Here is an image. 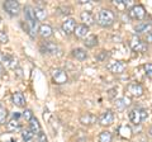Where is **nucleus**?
<instances>
[{"label":"nucleus","instance_id":"nucleus-31","mask_svg":"<svg viewBox=\"0 0 152 142\" xmlns=\"http://www.w3.org/2000/svg\"><path fill=\"white\" fill-rule=\"evenodd\" d=\"M37 140H38V142H48V138H47L46 133L45 132H42V131L37 135Z\"/></svg>","mask_w":152,"mask_h":142},{"label":"nucleus","instance_id":"nucleus-20","mask_svg":"<svg viewBox=\"0 0 152 142\" xmlns=\"http://www.w3.org/2000/svg\"><path fill=\"white\" fill-rule=\"evenodd\" d=\"M72 56L76 60L84 61V60L88 59V52L84 48H75V50H72Z\"/></svg>","mask_w":152,"mask_h":142},{"label":"nucleus","instance_id":"nucleus-9","mask_svg":"<svg viewBox=\"0 0 152 142\" xmlns=\"http://www.w3.org/2000/svg\"><path fill=\"white\" fill-rule=\"evenodd\" d=\"M41 51H43L45 53H50V55H58L61 52V48L55 42H43L41 45Z\"/></svg>","mask_w":152,"mask_h":142},{"label":"nucleus","instance_id":"nucleus-3","mask_svg":"<svg viewBox=\"0 0 152 142\" xmlns=\"http://www.w3.org/2000/svg\"><path fill=\"white\" fill-rule=\"evenodd\" d=\"M126 93L128 98H140L143 95L145 90H143V86L140 83H131V84H128Z\"/></svg>","mask_w":152,"mask_h":142},{"label":"nucleus","instance_id":"nucleus-14","mask_svg":"<svg viewBox=\"0 0 152 142\" xmlns=\"http://www.w3.org/2000/svg\"><path fill=\"white\" fill-rule=\"evenodd\" d=\"M96 121H98V117L93 114V113H85V114L80 117V123L84 126H91L94 123H96Z\"/></svg>","mask_w":152,"mask_h":142},{"label":"nucleus","instance_id":"nucleus-32","mask_svg":"<svg viewBox=\"0 0 152 142\" xmlns=\"http://www.w3.org/2000/svg\"><path fill=\"white\" fill-rule=\"evenodd\" d=\"M0 42H1V43H7L8 42V36H7V33L4 31L0 32Z\"/></svg>","mask_w":152,"mask_h":142},{"label":"nucleus","instance_id":"nucleus-27","mask_svg":"<svg viewBox=\"0 0 152 142\" xmlns=\"http://www.w3.org/2000/svg\"><path fill=\"white\" fill-rule=\"evenodd\" d=\"M34 14H36L37 20H45L47 18V13L45 12V9H42V8H34Z\"/></svg>","mask_w":152,"mask_h":142},{"label":"nucleus","instance_id":"nucleus-19","mask_svg":"<svg viewBox=\"0 0 152 142\" xmlns=\"http://www.w3.org/2000/svg\"><path fill=\"white\" fill-rule=\"evenodd\" d=\"M29 130H31L34 135H38V133H39V132L42 131V128H41V123H39V121H38L36 117H33L32 119L29 121Z\"/></svg>","mask_w":152,"mask_h":142},{"label":"nucleus","instance_id":"nucleus-5","mask_svg":"<svg viewBox=\"0 0 152 142\" xmlns=\"http://www.w3.org/2000/svg\"><path fill=\"white\" fill-rule=\"evenodd\" d=\"M107 69L110 71L113 74H123L127 69V64L123 62V61L119 60H115V61H112L107 65Z\"/></svg>","mask_w":152,"mask_h":142},{"label":"nucleus","instance_id":"nucleus-34","mask_svg":"<svg viewBox=\"0 0 152 142\" xmlns=\"http://www.w3.org/2000/svg\"><path fill=\"white\" fill-rule=\"evenodd\" d=\"M146 42H150V43H152V31H150L146 34Z\"/></svg>","mask_w":152,"mask_h":142},{"label":"nucleus","instance_id":"nucleus-28","mask_svg":"<svg viewBox=\"0 0 152 142\" xmlns=\"http://www.w3.org/2000/svg\"><path fill=\"white\" fill-rule=\"evenodd\" d=\"M8 109L5 107H3V105H0V124H4L7 121V118H8Z\"/></svg>","mask_w":152,"mask_h":142},{"label":"nucleus","instance_id":"nucleus-16","mask_svg":"<svg viewBox=\"0 0 152 142\" xmlns=\"http://www.w3.org/2000/svg\"><path fill=\"white\" fill-rule=\"evenodd\" d=\"M80 19H81L83 24L88 26V27L93 26L94 23H95V20H94V15L91 14V12H89V10H85V12H83L81 14H80Z\"/></svg>","mask_w":152,"mask_h":142},{"label":"nucleus","instance_id":"nucleus-1","mask_svg":"<svg viewBox=\"0 0 152 142\" xmlns=\"http://www.w3.org/2000/svg\"><path fill=\"white\" fill-rule=\"evenodd\" d=\"M115 19H117L115 13L110 10V9H102V10L98 13V17H96L98 24L104 28L112 27L114 24V22H115Z\"/></svg>","mask_w":152,"mask_h":142},{"label":"nucleus","instance_id":"nucleus-18","mask_svg":"<svg viewBox=\"0 0 152 142\" xmlns=\"http://www.w3.org/2000/svg\"><path fill=\"white\" fill-rule=\"evenodd\" d=\"M129 104H131V98L123 97V98L117 99L115 107H117V109H118V111H124L127 107H129Z\"/></svg>","mask_w":152,"mask_h":142},{"label":"nucleus","instance_id":"nucleus-8","mask_svg":"<svg viewBox=\"0 0 152 142\" xmlns=\"http://www.w3.org/2000/svg\"><path fill=\"white\" fill-rule=\"evenodd\" d=\"M98 122H99V124L103 126V127H109V126H112L113 123H114V114H113V112H112V111H105V112H103L102 114L99 116Z\"/></svg>","mask_w":152,"mask_h":142},{"label":"nucleus","instance_id":"nucleus-15","mask_svg":"<svg viewBox=\"0 0 152 142\" xmlns=\"http://www.w3.org/2000/svg\"><path fill=\"white\" fill-rule=\"evenodd\" d=\"M74 34L77 37V38H86L88 34H89V27L85 26V24H77L75 28V32Z\"/></svg>","mask_w":152,"mask_h":142},{"label":"nucleus","instance_id":"nucleus-10","mask_svg":"<svg viewBox=\"0 0 152 142\" xmlns=\"http://www.w3.org/2000/svg\"><path fill=\"white\" fill-rule=\"evenodd\" d=\"M76 20L74 19V18H67V19H65L62 26H61V29H62V32L65 33L66 36H70L72 34V33L75 32V28H76Z\"/></svg>","mask_w":152,"mask_h":142},{"label":"nucleus","instance_id":"nucleus-21","mask_svg":"<svg viewBox=\"0 0 152 142\" xmlns=\"http://www.w3.org/2000/svg\"><path fill=\"white\" fill-rule=\"evenodd\" d=\"M3 61H4V64L7 65V67H9V69H15L18 66L17 60L10 55H3Z\"/></svg>","mask_w":152,"mask_h":142},{"label":"nucleus","instance_id":"nucleus-11","mask_svg":"<svg viewBox=\"0 0 152 142\" xmlns=\"http://www.w3.org/2000/svg\"><path fill=\"white\" fill-rule=\"evenodd\" d=\"M128 118L134 126H138L142 123V117H141V108H134L128 113Z\"/></svg>","mask_w":152,"mask_h":142},{"label":"nucleus","instance_id":"nucleus-4","mask_svg":"<svg viewBox=\"0 0 152 142\" xmlns=\"http://www.w3.org/2000/svg\"><path fill=\"white\" fill-rule=\"evenodd\" d=\"M128 15L134 20H142V19H145V17H146V9L143 5H141V4H134V5L129 9Z\"/></svg>","mask_w":152,"mask_h":142},{"label":"nucleus","instance_id":"nucleus-12","mask_svg":"<svg viewBox=\"0 0 152 142\" xmlns=\"http://www.w3.org/2000/svg\"><path fill=\"white\" fill-rule=\"evenodd\" d=\"M38 34H39L42 38H50L53 34V28H52L50 24H41L38 27Z\"/></svg>","mask_w":152,"mask_h":142},{"label":"nucleus","instance_id":"nucleus-17","mask_svg":"<svg viewBox=\"0 0 152 142\" xmlns=\"http://www.w3.org/2000/svg\"><path fill=\"white\" fill-rule=\"evenodd\" d=\"M118 135L124 140H131L132 137V128L128 124H122L118 127Z\"/></svg>","mask_w":152,"mask_h":142},{"label":"nucleus","instance_id":"nucleus-33","mask_svg":"<svg viewBox=\"0 0 152 142\" xmlns=\"http://www.w3.org/2000/svg\"><path fill=\"white\" fill-rule=\"evenodd\" d=\"M141 117H142V122H145L147 118H148V113H147V111L143 109V108H141Z\"/></svg>","mask_w":152,"mask_h":142},{"label":"nucleus","instance_id":"nucleus-37","mask_svg":"<svg viewBox=\"0 0 152 142\" xmlns=\"http://www.w3.org/2000/svg\"><path fill=\"white\" fill-rule=\"evenodd\" d=\"M4 72H5V69H4L3 64L0 62V76H3V75H4Z\"/></svg>","mask_w":152,"mask_h":142},{"label":"nucleus","instance_id":"nucleus-13","mask_svg":"<svg viewBox=\"0 0 152 142\" xmlns=\"http://www.w3.org/2000/svg\"><path fill=\"white\" fill-rule=\"evenodd\" d=\"M12 100H13V103L15 104L17 107H19V108H24V107H26V97H24V94L20 93V91L13 93Z\"/></svg>","mask_w":152,"mask_h":142},{"label":"nucleus","instance_id":"nucleus-24","mask_svg":"<svg viewBox=\"0 0 152 142\" xmlns=\"http://www.w3.org/2000/svg\"><path fill=\"white\" fill-rule=\"evenodd\" d=\"M152 23H146V22H141L136 26V32L137 33H145V32H150V27Z\"/></svg>","mask_w":152,"mask_h":142},{"label":"nucleus","instance_id":"nucleus-23","mask_svg":"<svg viewBox=\"0 0 152 142\" xmlns=\"http://www.w3.org/2000/svg\"><path fill=\"white\" fill-rule=\"evenodd\" d=\"M20 128H22L20 123H19L18 121H15V119H12L10 122L7 123V130L9 132H15V131H19Z\"/></svg>","mask_w":152,"mask_h":142},{"label":"nucleus","instance_id":"nucleus-35","mask_svg":"<svg viewBox=\"0 0 152 142\" xmlns=\"http://www.w3.org/2000/svg\"><path fill=\"white\" fill-rule=\"evenodd\" d=\"M117 91V89L114 88V89H110V90H109V98L110 99H113V97H114V93Z\"/></svg>","mask_w":152,"mask_h":142},{"label":"nucleus","instance_id":"nucleus-26","mask_svg":"<svg viewBox=\"0 0 152 142\" xmlns=\"http://www.w3.org/2000/svg\"><path fill=\"white\" fill-rule=\"evenodd\" d=\"M22 138L26 142H32L33 138H34V133H33V132L29 128L23 130V132H22Z\"/></svg>","mask_w":152,"mask_h":142},{"label":"nucleus","instance_id":"nucleus-36","mask_svg":"<svg viewBox=\"0 0 152 142\" xmlns=\"http://www.w3.org/2000/svg\"><path fill=\"white\" fill-rule=\"evenodd\" d=\"M108 56V53H107V51H102V56H98V60H100V61H103L104 60V56Z\"/></svg>","mask_w":152,"mask_h":142},{"label":"nucleus","instance_id":"nucleus-7","mask_svg":"<svg viewBox=\"0 0 152 142\" xmlns=\"http://www.w3.org/2000/svg\"><path fill=\"white\" fill-rule=\"evenodd\" d=\"M129 46H131V48L134 51V52H145L147 50L146 42H143V41L140 38V37H137V36H133L132 38H131Z\"/></svg>","mask_w":152,"mask_h":142},{"label":"nucleus","instance_id":"nucleus-6","mask_svg":"<svg viewBox=\"0 0 152 142\" xmlns=\"http://www.w3.org/2000/svg\"><path fill=\"white\" fill-rule=\"evenodd\" d=\"M4 9H5V12L9 15L15 17L20 12V4L15 1V0H8V1L4 3Z\"/></svg>","mask_w":152,"mask_h":142},{"label":"nucleus","instance_id":"nucleus-29","mask_svg":"<svg viewBox=\"0 0 152 142\" xmlns=\"http://www.w3.org/2000/svg\"><path fill=\"white\" fill-rule=\"evenodd\" d=\"M143 70H145L146 76H147V78H150V79H152V62H150V64H145V65H143Z\"/></svg>","mask_w":152,"mask_h":142},{"label":"nucleus","instance_id":"nucleus-2","mask_svg":"<svg viewBox=\"0 0 152 142\" xmlns=\"http://www.w3.org/2000/svg\"><path fill=\"white\" fill-rule=\"evenodd\" d=\"M51 78H52V81L57 85H64L69 81L67 74L62 69H53L51 71Z\"/></svg>","mask_w":152,"mask_h":142},{"label":"nucleus","instance_id":"nucleus-25","mask_svg":"<svg viewBox=\"0 0 152 142\" xmlns=\"http://www.w3.org/2000/svg\"><path fill=\"white\" fill-rule=\"evenodd\" d=\"M113 140V135L109 131H103L99 135V142H112Z\"/></svg>","mask_w":152,"mask_h":142},{"label":"nucleus","instance_id":"nucleus-30","mask_svg":"<svg viewBox=\"0 0 152 142\" xmlns=\"http://www.w3.org/2000/svg\"><path fill=\"white\" fill-rule=\"evenodd\" d=\"M22 116H23V118H24L26 121H28V122H29L32 118L34 117V116H33V112H32L31 109H26L24 112H23V114H22Z\"/></svg>","mask_w":152,"mask_h":142},{"label":"nucleus","instance_id":"nucleus-38","mask_svg":"<svg viewBox=\"0 0 152 142\" xmlns=\"http://www.w3.org/2000/svg\"><path fill=\"white\" fill-rule=\"evenodd\" d=\"M148 136H150L151 138H152V126L150 127V130H148Z\"/></svg>","mask_w":152,"mask_h":142},{"label":"nucleus","instance_id":"nucleus-22","mask_svg":"<svg viewBox=\"0 0 152 142\" xmlns=\"http://www.w3.org/2000/svg\"><path fill=\"white\" fill-rule=\"evenodd\" d=\"M84 45L86 46L88 48H93V47H95V46L98 45V37L94 36V34L88 36L84 40Z\"/></svg>","mask_w":152,"mask_h":142}]
</instances>
